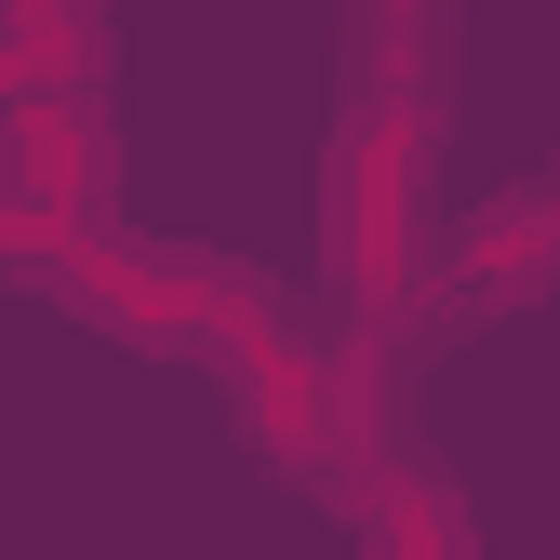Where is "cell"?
I'll return each mask as SVG.
<instances>
[{"instance_id": "cell-2", "label": "cell", "mask_w": 560, "mask_h": 560, "mask_svg": "<svg viewBox=\"0 0 560 560\" xmlns=\"http://www.w3.org/2000/svg\"><path fill=\"white\" fill-rule=\"evenodd\" d=\"M441 280H454V307H521V294H547V280H560V174L494 187V200L454 228Z\"/></svg>"}, {"instance_id": "cell-1", "label": "cell", "mask_w": 560, "mask_h": 560, "mask_svg": "<svg viewBox=\"0 0 560 560\" xmlns=\"http://www.w3.org/2000/svg\"><path fill=\"white\" fill-rule=\"evenodd\" d=\"M428 228H441V120L347 107L334 148H320V267H334V294L361 320H413Z\"/></svg>"}, {"instance_id": "cell-4", "label": "cell", "mask_w": 560, "mask_h": 560, "mask_svg": "<svg viewBox=\"0 0 560 560\" xmlns=\"http://www.w3.org/2000/svg\"><path fill=\"white\" fill-rule=\"evenodd\" d=\"M228 374H241V413H254L280 454H320V441H334V387H320V361H307V347L241 334V347H228Z\"/></svg>"}, {"instance_id": "cell-3", "label": "cell", "mask_w": 560, "mask_h": 560, "mask_svg": "<svg viewBox=\"0 0 560 560\" xmlns=\"http://www.w3.org/2000/svg\"><path fill=\"white\" fill-rule=\"evenodd\" d=\"M347 67H361V107H413V120H441L454 0H347Z\"/></svg>"}]
</instances>
